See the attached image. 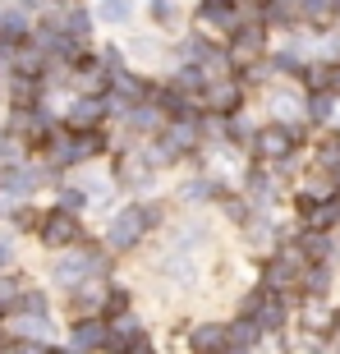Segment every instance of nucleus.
Listing matches in <instances>:
<instances>
[{"mask_svg": "<svg viewBox=\"0 0 340 354\" xmlns=\"http://www.w3.org/2000/svg\"><path fill=\"white\" fill-rule=\"evenodd\" d=\"M37 239L46 244V249H69V244H79V239H83L79 212H69V207L46 212V216L37 221Z\"/></svg>", "mask_w": 340, "mask_h": 354, "instance_id": "obj_2", "label": "nucleus"}, {"mask_svg": "<svg viewBox=\"0 0 340 354\" xmlns=\"http://www.w3.org/2000/svg\"><path fill=\"white\" fill-rule=\"evenodd\" d=\"M184 345H189V350H225V327L221 322H202Z\"/></svg>", "mask_w": 340, "mask_h": 354, "instance_id": "obj_14", "label": "nucleus"}, {"mask_svg": "<svg viewBox=\"0 0 340 354\" xmlns=\"http://www.w3.org/2000/svg\"><path fill=\"white\" fill-rule=\"evenodd\" d=\"M308 115H313V120H327V115H331V97H327V92L308 102Z\"/></svg>", "mask_w": 340, "mask_h": 354, "instance_id": "obj_29", "label": "nucleus"}, {"mask_svg": "<svg viewBox=\"0 0 340 354\" xmlns=\"http://www.w3.org/2000/svg\"><path fill=\"white\" fill-rule=\"evenodd\" d=\"M51 304H46V295L41 290H19V299L10 304V313H46Z\"/></svg>", "mask_w": 340, "mask_h": 354, "instance_id": "obj_19", "label": "nucleus"}, {"mask_svg": "<svg viewBox=\"0 0 340 354\" xmlns=\"http://www.w3.org/2000/svg\"><path fill=\"white\" fill-rule=\"evenodd\" d=\"M102 313L106 317L129 313V290H124V286H111V290H106V299H102Z\"/></svg>", "mask_w": 340, "mask_h": 354, "instance_id": "obj_21", "label": "nucleus"}, {"mask_svg": "<svg viewBox=\"0 0 340 354\" xmlns=\"http://www.w3.org/2000/svg\"><path fill=\"white\" fill-rule=\"evenodd\" d=\"M299 249L308 253V263H322V253H327L331 244H327V239H322V235H303V244H299Z\"/></svg>", "mask_w": 340, "mask_h": 354, "instance_id": "obj_23", "label": "nucleus"}, {"mask_svg": "<svg viewBox=\"0 0 340 354\" xmlns=\"http://www.w3.org/2000/svg\"><path fill=\"white\" fill-rule=\"evenodd\" d=\"M19 290H23V286H19L14 276H0V308H10V304L19 299Z\"/></svg>", "mask_w": 340, "mask_h": 354, "instance_id": "obj_25", "label": "nucleus"}, {"mask_svg": "<svg viewBox=\"0 0 340 354\" xmlns=\"http://www.w3.org/2000/svg\"><path fill=\"white\" fill-rule=\"evenodd\" d=\"M23 37H28V19L19 10H0V46H14Z\"/></svg>", "mask_w": 340, "mask_h": 354, "instance_id": "obj_15", "label": "nucleus"}, {"mask_svg": "<svg viewBox=\"0 0 340 354\" xmlns=\"http://www.w3.org/2000/svg\"><path fill=\"white\" fill-rule=\"evenodd\" d=\"M157 175V166L143 157V152H120L115 157V184L120 189H147Z\"/></svg>", "mask_w": 340, "mask_h": 354, "instance_id": "obj_4", "label": "nucleus"}, {"mask_svg": "<svg viewBox=\"0 0 340 354\" xmlns=\"http://www.w3.org/2000/svg\"><path fill=\"white\" fill-rule=\"evenodd\" d=\"M157 221H161V207H157V203H133V207H120L115 216H111V225H106V244H111L115 253H129V249H138V239H143Z\"/></svg>", "mask_w": 340, "mask_h": 354, "instance_id": "obj_1", "label": "nucleus"}, {"mask_svg": "<svg viewBox=\"0 0 340 354\" xmlns=\"http://www.w3.org/2000/svg\"><path fill=\"white\" fill-rule=\"evenodd\" d=\"M60 28H65V37L88 41V32H92V14L79 10V5H65V19H60Z\"/></svg>", "mask_w": 340, "mask_h": 354, "instance_id": "obj_17", "label": "nucleus"}, {"mask_svg": "<svg viewBox=\"0 0 340 354\" xmlns=\"http://www.w3.org/2000/svg\"><path fill=\"white\" fill-rule=\"evenodd\" d=\"M23 5H28V10H32V5H41V0H23Z\"/></svg>", "mask_w": 340, "mask_h": 354, "instance_id": "obj_34", "label": "nucleus"}, {"mask_svg": "<svg viewBox=\"0 0 340 354\" xmlns=\"http://www.w3.org/2000/svg\"><path fill=\"white\" fill-rule=\"evenodd\" d=\"M202 19H207L211 28H221V32H235L239 28V5L235 0H202Z\"/></svg>", "mask_w": 340, "mask_h": 354, "instance_id": "obj_12", "label": "nucleus"}, {"mask_svg": "<svg viewBox=\"0 0 340 354\" xmlns=\"http://www.w3.org/2000/svg\"><path fill=\"white\" fill-rule=\"evenodd\" d=\"M294 276H299V258H294V253H281V258H272V263L262 267V286L267 290H285Z\"/></svg>", "mask_w": 340, "mask_h": 354, "instance_id": "obj_11", "label": "nucleus"}, {"mask_svg": "<svg viewBox=\"0 0 340 354\" xmlns=\"http://www.w3.org/2000/svg\"><path fill=\"white\" fill-rule=\"evenodd\" d=\"M262 341V327L253 317H239L235 327H225V350H253Z\"/></svg>", "mask_w": 340, "mask_h": 354, "instance_id": "obj_13", "label": "nucleus"}, {"mask_svg": "<svg viewBox=\"0 0 340 354\" xmlns=\"http://www.w3.org/2000/svg\"><path fill=\"white\" fill-rule=\"evenodd\" d=\"M184 203H207V198H221V180H211V175H198L180 189Z\"/></svg>", "mask_w": 340, "mask_h": 354, "instance_id": "obj_16", "label": "nucleus"}, {"mask_svg": "<svg viewBox=\"0 0 340 354\" xmlns=\"http://www.w3.org/2000/svg\"><path fill=\"white\" fill-rule=\"evenodd\" d=\"M221 207H225V216H230V221H239V225H244V216H249V207H244L239 198H225Z\"/></svg>", "mask_w": 340, "mask_h": 354, "instance_id": "obj_30", "label": "nucleus"}, {"mask_svg": "<svg viewBox=\"0 0 340 354\" xmlns=\"http://www.w3.org/2000/svg\"><path fill=\"white\" fill-rule=\"evenodd\" d=\"M202 83H207V69L202 65H193V60H189V65H180L175 69V83H170V88H180V92H202Z\"/></svg>", "mask_w": 340, "mask_h": 354, "instance_id": "obj_18", "label": "nucleus"}, {"mask_svg": "<svg viewBox=\"0 0 340 354\" xmlns=\"http://www.w3.org/2000/svg\"><path fill=\"white\" fill-rule=\"evenodd\" d=\"M51 5H79V0H51Z\"/></svg>", "mask_w": 340, "mask_h": 354, "instance_id": "obj_33", "label": "nucleus"}, {"mask_svg": "<svg viewBox=\"0 0 340 354\" xmlns=\"http://www.w3.org/2000/svg\"><path fill=\"white\" fill-rule=\"evenodd\" d=\"M14 225H19V230H32V225H37V216H32L28 207H19V212H14Z\"/></svg>", "mask_w": 340, "mask_h": 354, "instance_id": "obj_31", "label": "nucleus"}, {"mask_svg": "<svg viewBox=\"0 0 340 354\" xmlns=\"http://www.w3.org/2000/svg\"><path fill=\"white\" fill-rule=\"evenodd\" d=\"M102 120H106L102 97H97V92H79L74 106H69V115H65V124L69 129H92V124H102Z\"/></svg>", "mask_w": 340, "mask_h": 354, "instance_id": "obj_8", "label": "nucleus"}, {"mask_svg": "<svg viewBox=\"0 0 340 354\" xmlns=\"http://www.w3.org/2000/svg\"><path fill=\"white\" fill-rule=\"evenodd\" d=\"M290 143H294V133L285 129V124H267V129L253 133V152L267 161H285L290 157Z\"/></svg>", "mask_w": 340, "mask_h": 354, "instance_id": "obj_7", "label": "nucleus"}, {"mask_svg": "<svg viewBox=\"0 0 340 354\" xmlns=\"http://www.w3.org/2000/svg\"><path fill=\"white\" fill-rule=\"evenodd\" d=\"M262 55V28H235V41L225 46V60L230 65H249Z\"/></svg>", "mask_w": 340, "mask_h": 354, "instance_id": "obj_9", "label": "nucleus"}, {"mask_svg": "<svg viewBox=\"0 0 340 354\" xmlns=\"http://www.w3.org/2000/svg\"><path fill=\"white\" fill-rule=\"evenodd\" d=\"M102 299H106V290L97 286V276H88V281H79V286L69 290V313H74V317L97 313V308H102Z\"/></svg>", "mask_w": 340, "mask_h": 354, "instance_id": "obj_10", "label": "nucleus"}, {"mask_svg": "<svg viewBox=\"0 0 340 354\" xmlns=\"http://www.w3.org/2000/svg\"><path fill=\"white\" fill-rule=\"evenodd\" d=\"M106 272V253L102 249H83V253H69V258H60L55 263V281L65 290H74L79 281H88V276H102Z\"/></svg>", "mask_w": 340, "mask_h": 354, "instance_id": "obj_3", "label": "nucleus"}, {"mask_svg": "<svg viewBox=\"0 0 340 354\" xmlns=\"http://www.w3.org/2000/svg\"><path fill=\"white\" fill-rule=\"evenodd\" d=\"M106 317L97 313H83L74 317V327H69V350H106Z\"/></svg>", "mask_w": 340, "mask_h": 354, "instance_id": "obj_5", "label": "nucleus"}, {"mask_svg": "<svg viewBox=\"0 0 340 354\" xmlns=\"http://www.w3.org/2000/svg\"><path fill=\"white\" fill-rule=\"evenodd\" d=\"M41 184V166H23V161H10L5 175H0V194L5 198H28Z\"/></svg>", "mask_w": 340, "mask_h": 354, "instance_id": "obj_6", "label": "nucleus"}, {"mask_svg": "<svg viewBox=\"0 0 340 354\" xmlns=\"http://www.w3.org/2000/svg\"><path fill=\"white\" fill-rule=\"evenodd\" d=\"M60 207L83 212V207H88V194H83V189H60Z\"/></svg>", "mask_w": 340, "mask_h": 354, "instance_id": "obj_24", "label": "nucleus"}, {"mask_svg": "<svg viewBox=\"0 0 340 354\" xmlns=\"http://www.w3.org/2000/svg\"><path fill=\"white\" fill-rule=\"evenodd\" d=\"M249 194L253 198H272V180H267L262 171H249Z\"/></svg>", "mask_w": 340, "mask_h": 354, "instance_id": "obj_26", "label": "nucleus"}, {"mask_svg": "<svg viewBox=\"0 0 340 354\" xmlns=\"http://www.w3.org/2000/svg\"><path fill=\"white\" fill-rule=\"evenodd\" d=\"M147 14H152V24H157V28H170L180 10H175V0H147Z\"/></svg>", "mask_w": 340, "mask_h": 354, "instance_id": "obj_22", "label": "nucleus"}, {"mask_svg": "<svg viewBox=\"0 0 340 354\" xmlns=\"http://www.w3.org/2000/svg\"><path fill=\"white\" fill-rule=\"evenodd\" d=\"M14 263V239H0V267Z\"/></svg>", "mask_w": 340, "mask_h": 354, "instance_id": "obj_32", "label": "nucleus"}, {"mask_svg": "<svg viewBox=\"0 0 340 354\" xmlns=\"http://www.w3.org/2000/svg\"><path fill=\"white\" fill-rule=\"evenodd\" d=\"M102 24H129L133 19V0H102Z\"/></svg>", "mask_w": 340, "mask_h": 354, "instance_id": "obj_20", "label": "nucleus"}, {"mask_svg": "<svg viewBox=\"0 0 340 354\" xmlns=\"http://www.w3.org/2000/svg\"><path fill=\"white\" fill-rule=\"evenodd\" d=\"M317 161H322V166H331V161H340V133L322 143V152H317Z\"/></svg>", "mask_w": 340, "mask_h": 354, "instance_id": "obj_28", "label": "nucleus"}, {"mask_svg": "<svg viewBox=\"0 0 340 354\" xmlns=\"http://www.w3.org/2000/svg\"><path fill=\"white\" fill-rule=\"evenodd\" d=\"M327 286H331V272H327V267H313V272H308V290H313V295H322Z\"/></svg>", "mask_w": 340, "mask_h": 354, "instance_id": "obj_27", "label": "nucleus"}]
</instances>
